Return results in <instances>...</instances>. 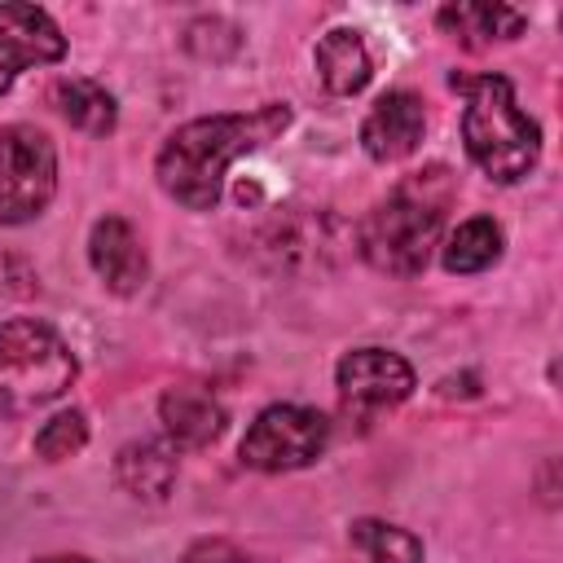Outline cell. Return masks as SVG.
<instances>
[{"label": "cell", "instance_id": "8992f818", "mask_svg": "<svg viewBox=\"0 0 563 563\" xmlns=\"http://www.w3.org/2000/svg\"><path fill=\"white\" fill-rule=\"evenodd\" d=\"M330 422L303 405H268L242 435V462L255 471H299L321 457Z\"/></svg>", "mask_w": 563, "mask_h": 563}, {"label": "cell", "instance_id": "7a4b0ae2", "mask_svg": "<svg viewBox=\"0 0 563 563\" xmlns=\"http://www.w3.org/2000/svg\"><path fill=\"white\" fill-rule=\"evenodd\" d=\"M449 202H453V180L444 167L413 172L361 220V233H356L361 255L378 273H396V277L422 273L431 246L440 242Z\"/></svg>", "mask_w": 563, "mask_h": 563}, {"label": "cell", "instance_id": "8fae6325", "mask_svg": "<svg viewBox=\"0 0 563 563\" xmlns=\"http://www.w3.org/2000/svg\"><path fill=\"white\" fill-rule=\"evenodd\" d=\"M158 418L176 449H202V444L220 440V431H224V405L194 383L167 387L158 400Z\"/></svg>", "mask_w": 563, "mask_h": 563}, {"label": "cell", "instance_id": "3957f363", "mask_svg": "<svg viewBox=\"0 0 563 563\" xmlns=\"http://www.w3.org/2000/svg\"><path fill=\"white\" fill-rule=\"evenodd\" d=\"M453 88L466 92L462 141L475 167L501 185L528 176L541 158V128L519 110L506 75H453Z\"/></svg>", "mask_w": 563, "mask_h": 563}, {"label": "cell", "instance_id": "7c38bea8", "mask_svg": "<svg viewBox=\"0 0 563 563\" xmlns=\"http://www.w3.org/2000/svg\"><path fill=\"white\" fill-rule=\"evenodd\" d=\"M119 484L141 501H167L176 488V449L163 440H132L114 457Z\"/></svg>", "mask_w": 563, "mask_h": 563}, {"label": "cell", "instance_id": "52a82bcc", "mask_svg": "<svg viewBox=\"0 0 563 563\" xmlns=\"http://www.w3.org/2000/svg\"><path fill=\"white\" fill-rule=\"evenodd\" d=\"M413 391V369L387 347H356L339 361V396L347 409H391Z\"/></svg>", "mask_w": 563, "mask_h": 563}, {"label": "cell", "instance_id": "5bb4252c", "mask_svg": "<svg viewBox=\"0 0 563 563\" xmlns=\"http://www.w3.org/2000/svg\"><path fill=\"white\" fill-rule=\"evenodd\" d=\"M53 101H57V110L66 114V123H75V128L88 132V136H106V132H114V123H119V106H114V97H110L97 79L66 75V79L53 84Z\"/></svg>", "mask_w": 563, "mask_h": 563}, {"label": "cell", "instance_id": "9c48e42d", "mask_svg": "<svg viewBox=\"0 0 563 563\" xmlns=\"http://www.w3.org/2000/svg\"><path fill=\"white\" fill-rule=\"evenodd\" d=\"M88 260H92V273L114 295H136L145 286V277H150L145 246H141L136 229L123 216H101L92 224V233H88Z\"/></svg>", "mask_w": 563, "mask_h": 563}, {"label": "cell", "instance_id": "2e32d148", "mask_svg": "<svg viewBox=\"0 0 563 563\" xmlns=\"http://www.w3.org/2000/svg\"><path fill=\"white\" fill-rule=\"evenodd\" d=\"M501 255V229L488 216L462 220L444 242V268L449 273H484Z\"/></svg>", "mask_w": 563, "mask_h": 563}, {"label": "cell", "instance_id": "5b68a950", "mask_svg": "<svg viewBox=\"0 0 563 563\" xmlns=\"http://www.w3.org/2000/svg\"><path fill=\"white\" fill-rule=\"evenodd\" d=\"M57 194L53 141L31 123H9L0 132V220L26 224Z\"/></svg>", "mask_w": 563, "mask_h": 563}, {"label": "cell", "instance_id": "e0dca14e", "mask_svg": "<svg viewBox=\"0 0 563 563\" xmlns=\"http://www.w3.org/2000/svg\"><path fill=\"white\" fill-rule=\"evenodd\" d=\"M352 541L369 554V563H422V541L383 519H356Z\"/></svg>", "mask_w": 563, "mask_h": 563}, {"label": "cell", "instance_id": "d6986e66", "mask_svg": "<svg viewBox=\"0 0 563 563\" xmlns=\"http://www.w3.org/2000/svg\"><path fill=\"white\" fill-rule=\"evenodd\" d=\"M238 44H242V35H238V26L224 22V18H198V22L185 31V48L198 53V57H211V62L238 53Z\"/></svg>", "mask_w": 563, "mask_h": 563}, {"label": "cell", "instance_id": "6da1fadb", "mask_svg": "<svg viewBox=\"0 0 563 563\" xmlns=\"http://www.w3.org/2000/svg\"><path fill=\"white\" fill-rule=\"evenodd\" d=\"M290 128V106L268 101L251 114H207L176 128L158 150V185L189 211H211L224 189V172L233 158L277 141Z\"/></svg>", "mask_w": 563, "mask_h": 563}, {"label": "cell", "instance_id": "30bf717a", "mask_svg": "<svg viewBox=\"0 0 563 563\" xmlns=\"http://www.w3.org/2000/svg\"><path fill=\"white\" fill-rule=\"evenodd\" d=\"M422 132H427L422 101H418L413 92L396 88V92H383V97L374 101V110L365 114V123H361V145H365L369 158L396 163V158H405V154L418 150Z\"/></svg>", "mask_w": 563, "mask_h": 563}, {"label": "cell", "instance_id": "44dd1931", "mask_svg": "<svg viewBox=\"0 0 563 563\" xmlns=\"http://www.w3.org/2000/svg\"><path fill=\"white\" fill-rule=\"evenodd\" d=\"M40 563H88V559H75V554H53V559H40Z\"/></svg>", "mask_w": 563, "mask_h": 563}, {"label": "cell", "instance_id": "ac0fdd59", "mask_svg": "<svg viewBox=\"0 0 563 563\" xmlns=\"http://www.w3.org/2000/svg\"><path fill=\"white\" fill-rule=\"evenodd\" d=\"M84 444H88V418H84L79 409H66V413L48 418V422L40 427V435H35V453H40L44 462H66V457H75Z\"/></svg>", "mask_w": 563, "mask_h": 563}, {"label": "cell", "instance_id": "9a60e30c", "mask_svg": "<svg viewBox=\"0 0 563 563\" xmlns=\"http://www.w3.org/2000/svg\"><path fill=\"white\" fill-rule=\"evenodd\" d=\"M440 26L462 44H488V40H515L528 18L510 4H449L440 9Z\"/></svg>", "mask_w": 563, "mask_h": 563}, {"label": "cell", "instance_id": "4fadbf2b", "mask_svg": "<svg viewBox=\"0 0 563 563\" xmlns=\"http://www.w3.org/2000/svg\"><path fill=\"white\" fill-rule=\"evenodd\" d=\"M317 75H321V84H325L334 97L361 92V88L369 84V75H374L365 40H361L356 31H347V26L321 35V40H317Z\"/></svg>", "mask_w": 563, "mask_h": 563}, {"label": "cell", "instance_id": "277c9868", "mask_svg": "<svg viewBox=\"0 0 563 563\" xmlns=\"http://www.w3.org/2000/svg\"><path fill=\"white\" fill-rule=\"evenodd\" d=\"M75 352L53 325L35 317L0 321V418L53 405L75 383Z\"/></svg>", "mask_w": 563, "mask_h": 563}, {"label": "cell", "instance_id": "ffe728a7", "mask_svg": "<svg viewBox=\"0 0 563 563\" xmlns=\"http://www.w3.org/2000/svg\"><path fill=\"white\" fill-rule=\"evenodd\" d=\"M185 563H255V559L242 554V550L229 545V541H198V545L185 554Z\"/></svg>", "mask_w": 563, "mask_h": 563}, {"label": "cell", "instance_id": "ba28073f", "mask_svg": "<svg viewBox=\"0 0 563 563\" xmlns=\"http://www.w3.org/2000/svg\"><path fill=\"white\" fill-rule=\"evenodd\" d=\"M62 57H66V35L44 9L0 4V92H9L26 66H48Z\"/></svg>", "mask_w": 563, "mask_h": 563}]
</instances>
